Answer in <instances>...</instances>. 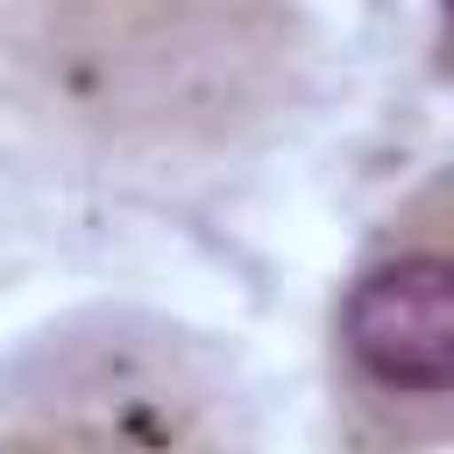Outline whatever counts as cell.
<instances>
[{"label": "cell", "instance_id": "3957f363", "mask_svg": "<svg viewBox=\"0 0 454 454\" xmlns=\"http://www.w3.org/2000/svg\"><path fill=\"white\" fill-rule=\"evenodd\" d=\"M227 433V390L156 326L64 333L0 397L7 447H213Z\"/></svg>", "mask_w": 454, "mask_h": 454}, {"label": "cell", "instance_id": "7a4b0ae2", "mask_svg": "<svg viewBox=\"0 0 454 454\" xmlns=\"http://www.w3.org/2000/svg\"><path fill=\"white\" fill-rule=\"evenodd\" d=\"M326 376L340 440L369 454L454 447V170L369 227L333 291Z\"/></svg>", "mask_w": 454, "mask_h": 454}, {"label": "cell", "instance_id": "6da1fadb", "mask_svg": "<svg viewBox=\"0 0 454 454\" xmlns=\"http://www.w3.org/2000/svg\"><path fill=\"white\" fill-rule=\"evenodd\" d=\"M0 57L50 135L114 163H199L291 106L305 43L284 0H7Z\"/></svg>", "mask_w": 454, "mask_h": 454}]
</instances>
